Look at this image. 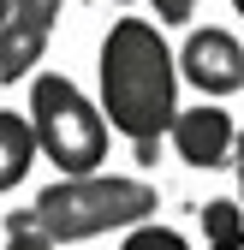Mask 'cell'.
<instances>
[{"label": "cell", "mask_w": 244, "mask_h": 250, "mask_svg": "<svg viewBox=\"0 0 244 250\" xmlns=\"http://www.w3.org/2000/svg\"><path fill=\"white\" fill-rule=\"evenodd\" d=\"M96 107L119 137H131L137 167L161 161V137L179 113V66H173V42L155 18H113L102 54H96Z\"/></svg>", "instance_id": "6da1fadb"}, {"label": "cell", "mask_w": 244, "mask_h": 250, "mask_svg": "<svg viewBox=\"0 0 244 250\" xmlns=\"http://www.w3.org/2000/svg\"><path fill=\"white\" fill-rule=\"evenodd\" d=\"M161 191L149 179L131 173H83V179H54L36 191L30 203V221H36L42 238L54 244H83L102 232H131L143 221H155Z\"/></svg>", "instance_id": "7a4b0ae2"}, {"label": "cell", "mask_w": 244, "mask_h": 250, "mask_svg": "<svg viewBox=\"0 0 244 250\" xmlns=\"http://www.w3.org/2000/svg\"><path fill=\"white\" fill-rule=\"evenodd\" d=\"M24 119H30V137H36V155H48L66 179L102 173L107 149H113V125L102 119L96 96H83L66 72H30Z\"/></svg>", "instance_id": "3957f363"}, {"label": "cell", "mask_w": 244, "mask_h": 250, "mask_svg": "<svg viewBox=\"0 0 244 250\" xmlns=\"http://www.w3.org/2000/svg\"><path fill=\"white\" fill-rule=\"evenodd\" d=\"M173 66H179V83H191L197 96H208V102L238 96V89H244V42L232 36L226 24H197V30H185Z\"/></svg>", "instance_id": "277c9868"}, {"label": "cell", "mask_w": 244, "mask_h": 250, "mask_svg": "<svg viewBox=\"0 0 244 250\" xmlns=\"http://www.w3.org/2000/svg\"><path fill=\"white\" fill-rule=\"evenodd\" d=\"M167 143L185 167L197 173H215L232 161V143H238V119L221 107V102H197V107H179L173 125H167Z\"/></svg>", "instance_id": "5b68a950"}, {"label": "cell", "mask_w": 244, "mask_h": 250, "mask_svg": "<svg viewBox=\"0 0 244 250\" xmlns=\"http://www.w3.org/2000/svg\"><path fill=\"white\" fill-rule=\"evenodd\" d=\"M60 6L66 0H12L6 24H0V83H18L36 72V60L60 24Z\"/></svg>", "instance_id": "8992f818"}, {"label": "cell", "mask_w": 244, "mask_h": 250, "mask_svg": "<svg viewBox=\"0 0 244 250\" xmlns=\"http://www.w3.org/2000/svg\"><path fill=\"white\" fill-rule=\"evenodd\" d=\"M30 167H36V137H30V119L0 107V197L18 191V185L30 179Z\"/></svg>", "instance_id": "52a82bcc"}, {"label": "cell", "mask_w": 244, "mask_h": 250, "mask_svg": "<svg viewBox=\"0 0 244 250\" xmlns=\"http://www.w3.org/2000/svg\"><path fill=\"white\" fill-rule=\"evenodd\" d=\"M203 232H208V250H244V208L232 197H208L203 203Z\"/></svg>", "instance_id": "ba28073f"}, {"label": "cell", "mask_w": 244, "mask_h": 250, "mask_svg": "<svg viewBox=\"0 0 244 250\" xmlns=\"http://www.w3.org/2000/svg\"><path fill=\"white\" fill-rule=\"evenodd\" d=\"M119 250H191V244H185V232H173L161 221H143V227H131L119 238Z\"/></svg>", "instance_id": "9c48e42d"}, {"label": "cell", "mask_w": 244, "mask_h": 250, "mask_svg": "<svg viewBox=\"0 0 244 250\" xmlns=\"http://www.w3.org/2000/svg\"><path fill=\"white\" fill-rule=\"evenodd\" d=\"M149 6H155V24L161 30H179V24H191L197 0H149Z\"/></svg>", "instance_id": "30bf717a"}, {"label": "cell", "mask_w": 244, "mask_h": 250, "mask_svg": "<svg viewBox=\"0 0 244 250\" xmlns=\"http://www.w3.org/2000/svg\"><path fill=\"white\" fill-rule=\"evenodd\" d=\"M6 250H60L54 238H42L36 227H24V232H6Z\"/></svg>", "instance_id": "8fae6325"}, {"label": "cell", "mask_w": 244, "mask_h": 250, "mask_svg": "<svg viewBox=\"0 0 244 250\" xmlns=\"http://www.w3.org/2000/svg\"><path fill=\"white\" fill-rule=\"evenodd\" d=\"M232 167H238V191H244V131H238V143H232Z\"/></svg>", "instance_id": "7c38bea8"}, {"label": "cell", "mask_w": 244, "mask_h": 250, "mask_svg": "<svg viewBox=\"0 0 244 250\" xmlns=\"http://www.w3.org/2000/svg\"><path fill=\"white\" fill-rule=\"evenodd\" d=\"M6 12H12V0H0V24H6Z\"/></svg>", "instance_id": "4fadbf2b"}, {"label": "cell", "mask_w": 244, "mask_h": 250, "mask_svg": "<svg viewBox=\"0 0 244 250\" xmlns=\"http://www.w3.org/2000/svg\"><path fill=\"white\" fill-rule=\"evenodd\" d=\"M232 12H238V18H244V0H232Z\"/></svg>", "instance_id": "5bb4252c"}, {"label": "cell", "mask_w": 244, "mask_h": 250, "mask_svg": "<svg viewBox=\"0 0 244 250\" xmlns=\"http://www.w3.org/2000/svg\"><path fill=\"white\" fill-rule=\"evenodd\" d=\"M119 6H131V0H119Z\"/></svg>", "instance_id": "9a60e30c"}]
</instances>
